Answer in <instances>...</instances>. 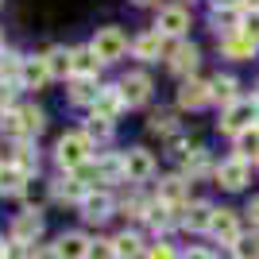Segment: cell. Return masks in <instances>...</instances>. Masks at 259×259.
Listing matches in <instances>:
<instances>
[{"label": "cell", "mask_w": 259, "mask_h": 259, "mask_svg": "<svg viewBox=\"0 0 259 259\" xmlns=\"http://www.w3.org/2000/svg\"><path fill=\"white\" fill-rule=\"evenodd\" d=\"M89 47H93V54H97L101 62H116V58H124V51H128V39H124L120 27H101Z\"/></svg>", "instance_id": "cell-3"}, {"label": "cell", "mask_w": 259, "mask_h": 259, "mask_svg": "<svg viewBox=\"0 0 259 259\" xmlns=\"http://www.w3.org/2000/svg\"><path fill=\"white\" fill-rule=\"evenodd\" d=\"M20 74H23V58L20 54H12V51H4L0 54V81H20Z\"/></svg>", "instance_id": "cell-30"}, {"label": "cell", "mask_w": 259, "mask_h": 259, "mask_svg": "<svg viewBox=\"0 0 259 259\" xmlns=\"http://www.w3.org/2000/svg\"><path fill=\"white\" fill-rule=\"evenodd\" d=\"M236 159H244V162H248V159H259V124L236 136Z\"/></svg>", "instance_id": "cell-28"}, {"label": "cell", "mask_w": 259, "mask_h": 259, "mask_svg": "<svg viewBox=\"0 0 259 259\" xmlns=\"http://www.w3.org/2000/svg\"><path fill=\"white\" fill-rule=\"evenodd\" d=\"M93 166H97L101 182H108V178H124V155H120V159H116V155H101Z\"/></svg>", "instance_id": "cell-31"}, {"label": "cell", "mask_w": 259, "mask_h": 259, "mask_svg": "<svg viewBox=\"0 0 259 259\" xmlns=\"http://www.w3.org/2000/svg\"><path fill=\"white\" fill-rule=\"evenodd\" d=\"M89 244H93V240H85L81 232H62L58 244H54V251L62 259H89Z\"/></svg>", "instance_id": "cell-18"}, {"label": "cell", "mask_w": 259, "mask_h": 259, "mask_svg": "<svg viewBox=\"0 0 259 259\" xmlns=\"http://www.w3.org/2000/svg\"><path fill=\"white\" fill-rule=\"evenodd\" d=\"M43 58H47V70H51V77L74 74V58H70V51H66V47H51Z\"/></svg>", "instance_id": "cell-26"}, {"label": "cell", "mask_w": 259, "mask_h": 259, "mask_svg": "<svg viewBox=\"0 0 259 259\" xmlns=\"http://www.w3.org/2000/svg\"><path fill=\"white\" fill-rule=\"evenodd\" d=\"M81 221H89V225H101V221H108L112 217V209H116V201L105 194V190H89L85 197H81Z\"/></svg>", "instance_id": "cell-8"}, {"label": "cell", "mask_w": 259, "mask_h": 259, "mask_svg": "<svg viewBox=\"0 0 259 259\" xmlns=\"http://www.w3.org/2000/svg\"><path fill=\"white\" fill-rule=\"evenodd\" d=\"M213 213H217V209L209 205V201H186V205L174 209V221H178L182 228H190V232H209Z\"/></svg>", "instance_id": "cell-4"}, {"label": "cell", "mask_w": 259, "mask_h": 259, "mask_svg": "<svg viewBox=\"0 0 259 259\" xmlns=\"http://www.w3.org/2000/svg\"><path fill=\"white\" fill-rule=\"evenodd\" d=\"M221 8H240V0H213V12H221Z\"/></svg>", "instance_id": "cell-44"}, {"label": "cell", "mask_w": 259, "mask_h": 259, "mask_svg": "<svg viewBox=\"0 0 259 259\" xmlns=\"http://www.w3.org/2000/svg\"><path fill=\"white\" fill-rule=\"evenodd\" d=\"M39 232H43V217H39V209H27V213H20L16 221H12V228H8L12 244H20V248L35 244V240H39Z\"/></svg>", "instance_id": "cell-7"}, {"label": "cell", "mask_w": 259, "mask_h": 259, "mask_svg": "<svg viewBox=\"0 0 259 259\" xmlns=\"http://www.w3.org/2000/svg\"><path fill=\"white\" fill-rule=\"evenodd\" d=\"M51 81V70H47V58H23V74L20 85L23 89H43Z\"/></svg>", "instance_id": "cell-20"}, {"label": "cell", "mask_w": 259, "mask_h": 259, "mask_svg": "<svg viewBox=\"0 0 259 259\" xmlns=\"http://www.w3.org/2000/svg\"><path fill=\"white\" fill-rule=\"evenodd\" d=\"M240 35L259 43V12H244V20H240Z\"/></svg>", "instance_id": "cell-38"}, {"label": "cell", "mask_w": 259, "mask_h": 259, "mask_svg": "<svg viewBox=\"0 0 259 259\" xmlns=\"http://www.w3.org/2000/svg\"><path fill=\"white\" fill-rule=\"evenodd\" d=\"M120 93H124V105L128 108H140L151 101V77L143 74V70H132V74L120 77Z\"/></svg>", "instance_id": "cell-6"}, {"label": "cell", "mask_w": 259, "mask_h": 259, "mask_svg": "<svg viewBox=\"0 0 259 259\" xmlns=\"http://www.w3.org/2000/svg\"><path fill=\"white\" fill-rule=\"evenodd\" d=\"M70 58H74V74H70V77H97L101 58L93 54V47H74Z\"/></svg>", "instance_id": "cell-24"}, {"label": "cell", "mask_w": 259, "mask_h": 259, "mask_svg": "<svg viewBox=\"0 0 259 259\" xmlns=\"http://www.w3.org/2000/svg\"><path fill=\"white\" fill-rule=\"evenodd\" d=\"M93 159V140H89L85 132H66L62 140H58V166L62 170H81L85 162Z\"/></svg>", "instance_id": "cell-1"}, {"label": "cell", "mask_w": 259, "mask_h": 259, "mask_svg": "<svg viewBox=\"0 0 259 259\" xmlns=\"http://www.w3.org/2000/svg\"><path fill=\"white\" fill-rule=\"evenodd\" d=\"M209 232H213L221 244H228V248H232V244L244 236V232H240V217L232 213V209H217V213H213V225H209Z\"/></svg>", "instance_id": "cell-12"}, {"label": "cell", "mask_w": 259, "mask_h": 259, "mask_svg": "<svg viewBox=\"0 0 259 259\" xmlns=\"http://www.w3.org/2000/svg\"><path fill=\"white\" fill-rule=\"evenodd\" d=\"M255 51H259V43H251V39H244V35H228V39H221V54L232 58V62H251Z\"/></svg>", "instance_id": "cell-17"}, {"label": "cell", "mask_w": 259, "mask_h": 259, "mask_svg": "<svg viewBox=\"0 0 259 259\" xmlns=\"http://www.w3.org/2000/svg\"><path fill=\"white\" fill-rule=\"evenodd\" d=\"M182 162H186V174H190V178H201V174L209 170V159H205V151H190Z\"/></svg>", "instance_id": "cell-36"}, {"label": "cell", "mask_w": 259, "mask_h": 259, "mask_svg": "<svg viewBox=\"0 0 259 259\" xmlns=\"http://www.w3.org/2000/svg\"><path fill=\"white\" fill-rule=\"evenodd\" d=\"M155 31H162L166 39H178V35H186V31H190V8H186V4H166V8H159Z\"/></svg>", "instance_id": "cell-5"}, {"label": "cell", "mask_w": 259, "mask_h": 259, "mask_svg": "<svg viewBox=\"0 0 259 259\" xmlns=\"http://www.w3.org/2000/svg\"><path fill=\"white\" fill-rule=\"evenodd\" d=\"M197 62H201V51H197L194 43H178V47L170 51V58H166V66H170L178 77H194Z\"/></svg>", "instance_id": "cell-13"}, {"label": "cell", "mask_w": 259, "mask_h": 259, "mask_svg": "<svg viewBox=\"0 0 259 259\" xmlns=\"http://www.w3.org/2000/svg\"><path fill=\"white\" fill-rule=\"evenodd\" d=\"M236 89H240V81H236L232 74H217L213 81H209V93H213V101H217V105H225V108L240 101Z\"/></svg>", "instance_id": "cell-21"}, {"label": "cell", "mask_w": 259, "mask_h": 259, "mask_svg": "<svg viewBox=\"0 0 259 259\" xmlns=\"http://www.w3.org/2000/svg\"><path fill=\"white\" fill-rule=\"evenodd\" d=\"M51 194L58 197V201H77V205H81V197H85L89 190L81 186V178H77V174H70V178L62 174V178H54V182H51Z\"/></svg>", "instance_id": "cell-22"}, {"label": "cell", "mask_w": 259, "mask_h": 259, "mask_svg": "<svg viewBox=\"0 0 259 259\" xmlns=\"http://www.w3.org/2000/svg\"><path fill=\"white\" fill-rule=\"evenodd\" d=\"M12 93H16V89H12L8 81H0V112H8V105H12Z\"/></svg>", "instance_id": "cell-41"}, {"label": "cell", "mask_w": 259, "mask_h": 259, "mask_svg": "<svg viewBox=\"0 0 259 259\" xmlns=\"http://www.w3.org/2000/svg\"><path fill=\"white\" fill-rule=\"evenodd\" d=\"M182 259H217V255H209V251L205 248H190V251H186V255Z\"/></svg>", "instance_id": "cell-43"}, {"label": "cell", "mask_w": 259, "mask_h": 259, "mask_svg": "<svg viewBox=\"0 0 259 259\" xmlns=\"http://www.w3.org/2000/svg\"><path fill=\"white\" fill-rule=\"evenodd\" d=\"M0 259H8V244L4 240H0Z\"/></svg>", "instance_id": "cell-47"}, {"label": "cell", "mask_w": 259, "mask_h": 259, "mask_svg": "<svg viewBox=\"0 0 259 259\" xmlns=\"http://www.w3.org/2000/svg\"><path fill=\"white\" fill-rule=\"evenodd\" d=\"M101 81L97 77H70V101L74 105H97V97H101Z\"/></svg>", "instance_id": "cell-19"}, {"label": "cell", "mask_w": 259, "mask_h": 259, "mask_svg": "<svg viewBox=\"0 0 259 259\" xmlns=\"http://www.w3.org/2000/svg\"><path fill=\"white\" fill-rule=\"evenodd\" d=\"M112 248H116V259H140L147 251V244L136 232H120V236H112Z\"/></svg>", "instance_id": "cell-25"}, {"label": "cell", "mask_w": 259, "mask_h": 259, "mask_svg": "<svg viewBox=\"0 0 259 259\" xmlns=\"http://www.w3.org/2000/svg\"><path fill=\"white\" fill-rule=\"evenodd\" d=\"M151 174H155L151 151H143V147H132V151H124V178H128V182H147Z\"/></svg>", "instance_id": "cell-10"}, {"label": "cell", "mask_w": 259, "mask_h": 259, "mask_svg": "<svg viewBox=\"0 0 259 259\" xmlns=\"http://www.w3.org/2000/svg\"><path fill=\"white\" fill-rule=\"evenodd\" d=\"M0 54H4V35H0Z\"/></svg>", "instance_id": "cell-48"}, {"label": "cell", "mask_w": 259, "mask_h": 259, "mask_svg": "<svg viewBox=\"0 0 259 259\" xmlns=\"http://www.w3.org/2000/svg\"><path fill=\"white\" fill-rule=\"evenodd\" d=\"M89 259H116L112 240H93V244H89Z\"/></svg>", "instance_id": "cell-40"}, {"label": "cell", "mask_w": 259, "mask_h": 259, "mask_svg": "<svg viewBox=\"0 0 259 259\" xmlns=\"http://www.w3.org/2000/svg\"><path fill=\"white\" fill-rule=\"evenodd\" d=\"M174 112H151V120H147V132L151 136H174Z\"/></svg>", "instance_id": "cell-35"}, {"label": "cell", "mask_w": 259, "mask_h": 259, "mask_svg": "<svg viewBox=\"0 0 259 259\" xmlns=\"http://www.w3.org/2000/svg\"><path fill=\"white\" fill-rule=\"evenodd\" d=\"M20 120H23V136H39V132L47 128L43 108H35V105H23L20 108Z\"/></svg>", "instance_id": "cell-29"}, {"label": "cell", "mask_w": 259, "mask_h": 259, "mask_svg": "<svg viewBox=\"0 0 259 259\" xmlns=\"http://www.w3.org/2000/svg\"><path fill=\"white\" fill-rule=\"evenodd\" d=\"M35 259H62V255H58L54 248H43V251H35Z\"/></svg>", "instance_id": "cell-45"}, {"label": "cell", "mask_w": 259, "mask_h": 259, "mask_svg": "<svg viewBox=\"0 0 259 259\" xmlns=\"http://www.w3.org/2000/svg\"><path fill=\"white\" fill-rule=\"evenodd\" d=\"M248 178H251L248 162L236 159V155H232L228 162H221V166H217V186H225V190H244V186H248Z\"/></svg>", "instance_id": "cell-11"}, {"label": "cell", "mask_w": 259, "mask_h": 259, "mask_svg": "<svg viewBox=\"0 0 259 259\" xmlns=\"http://www.w3.org/2000/svg\"><path fill=\"white\" fill-rule=\"evenodd\" d=\"M0 132H4L8 140H23V120H20V108H8V112H0Z\"/></svg>", "instance_id": "cell-33"}, {"label": "cell", "mask_w": 259, "mask_h": 259, "mask_svg": "<svg viewBox=\"0 0 259 259\" xmlns=\"http://www.w3.org/2000/svg\"><path fill=\"white\" fill-rule=\"evenodd\" d=\"M85 136H89V140H108V136H112V120L93 116V120L85 124Z\"/></svg>", "instance_id": "cell-37"}, {"label": "cell", "mask_w": 259, "mask_h": 259, "mask_svg": "<svg viewBox=\"0 0 259 259\" xmlns=\"http://www.w3.org/2000/svg\"><path fill=\"white\" fill-rule=\"evenodd\" d=\"M248 217H251V225H259V194L248 201Z\"/></svg>", "instance_id": "cell-42"}, {"label": "cell", "mask_w": 259, "mask_h": 259, "mask_svg": "<svg viewBox=\"0 0 259 259\" xmlns=\"http://www.w3.org/2000/svg\"><path fill=\"white\" fill-rule=\"evenodd\" d=\"M236 259H259V232H244V236L232 244Z\"/></svg>", "instance_id": "cell-34"}, {"label": "cell", "mask_w": 259, "mask_h": 259, "mask_svg": "<svg viewBox=\"0 0 259 259\" xmlns=\"http://www.w3.org/2000/svg\"><path fill=\"white\" fill-rule=\"evenodd\" d=\"M255 105H259V85H255Z\"/></svg>", "instance_id": "cell-50"}, {"label": "cell", "mask_w": 259, "mask_h": 259, "mask_svg": "<svg viewBox=\"0 0 259 259\" xmlns=\"http://www.w3.org/2000/svg\"><path fill=\"white\" fill-rule=\"evenodd\" d=\"M255 124H259V105H255V97L228 105V108H225V116L217 120V128L225 132V136H240V132L255 128Z\"/></svg>", "instance_id": "cell-2"}, {"label": "cell", "mask_w": 259, "mask_h": 259, "mask_svg": "<svg viewBox=\"0 0 259 259\" xmlns=\"http://www.w3.org/2000/svg\"><path fill=\"white\" fill-rule=\"evenodd\" d=\"M186 194H190V182H186V174H166V178H159V201L162 205H186Z\"/></svg>", "instance_id": "cell-14"}, {"label": "cell", "mask_w": 259, "mask_h": 259, "mask_svg": "<svg viewBox=\"0 0 259 259\" xmlns=\"http://www.w3.org/2000/svg\"><path fill=\"white\" fill-rule=\"evenodd\" d=\"M16 166H20V170L23 174H35V170H39V155H35V147H31V143H16Z\"/></svg>", "instance_id": "cell-32"}, {"label": "cell", "mask_w": 259, "mask_h": 259, "mask_svg": "<svg viewBox=\"0 0 259 259\" xmlns=\"http://www.w3.org/2000/svg\"><path fill=\"white\" fill-rule=\"evenodd\" d=\"M143 255L147 259H178V251H174V244H166V240H155V244H147Z\"/></svg>", "instance_id": "cell-39"}, {"label": "cell", "mask_w": 259, "mask_h": 259, "mask_svg": "<svg viewBox=\"0 0 259 259\" xmlns=\"http://www.w3.org/2000/svg\"><path fill=\"white\" fill-rule=\"evenodd\" d=\"M213 101V93H209V81H197V77H186L182 85H178V105L182 108H201Z\"/></svg>", "instance_id": "cell-15"}, {"label": "cell", "mask_w": 259, "mask_h": 259, "mask_svg": "<svg viewBox=\"0 0 259 259\" xmlns=\"http://www.w3.org/2000/svg\"><path fill=\"white\" fill-rule=\"evenodd\" d=\"M23 182H27V174L8 162V166H0V194H23Z\"/></svg>", "instance_id": "cell-27"}, {"label": "cell", "mask_w": 259, "mask_h": 259, "mask_svg": "<svg viewBox=\"0 0 259 259\" xmlns=\"http://www.w3.org/2000/svg\"><path fill=\"white\" fill-rule=\"evenodd\" d=\"M240 20H244V12L236 8H221L209 16V23H213V31L221 35V39H228V35H240Z\"/></svg>", "instance_id": "cell-23"}, {"label": "cell", "mask_w": 259, "mask_h": 259, "mask_svg": "<svg viewBox=\"0 0 259 259\" xmlns=\"http://www.w3.org/2000/svg\"><path fill=\"white\" fill-rule=\"evenodd\" d=\"M120 108H128V105H124V93H120V85H108V89H101L97 105H93V116H101V120H116V116H120Z\"/></svg>", "instance_id": "cell-16"}, {"label": "cell", "mask_w": 259, "mask_h": 259, "mask_svg": "<svg viewBox=\"0 0 259 259\" xmlns=\"http://www.w3.org/2000/svg\"><path fill=\"white\" fill-rule=\"evenodd\" d=\"M136 4H155V0H136Z\"/></svg>", "instance_id": "cell-49"}, {"label": "cell", "mask_w": 259, "mask_h": 259, "mask_svg": "<svg viewBox=\"0 0 259 259\" xmlns=\"http://www.w3.org/2000/svg\"><path fill=\"white\" fill-rule=\"evenodd\" d=\"M240 8L244 12H259V0H240Z\"/></svg>", "instance_id": "cell-46"}, {"label": "cell", "mask_w": 259, "mask_h": 259, "mask_svg": "<svg viewBox=\"0 0 259 259\" xmlns=\"http://www.w3.org/2000/svg\"><path fill=\"white\" fill-rule=\"evenodd\" d=\"M132 54L140 58V62H159L162 54H166V35L162 31H143V35H136L132 39Z\"/></svg>", "instance_id": "cell-9"}]
</instances>
